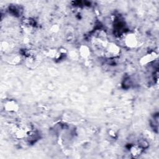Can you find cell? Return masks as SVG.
<instances>
[{
    "label": "cell",
    "instance_id": "obj_1",
    "mask_svg": "<svg viewBox=\"0 0 159 159\" xmlns=\"http://www.w3.org/2000/svg\"><path fill=\"white\" fill-rule=\"evenodd\" d=\"M92 45L94 50L108 58L115 57L120 53L119 47L109 41L106 34L102 30L96 32L94 35L92 39Z\"/></svg>",
    "mask_w": 159,
    "mask_h": 159
},
{
    "label": "cell",
    "instance_id": "obj_2",
    "mask_svg": "<svg viewBox=\"0 0 159 159\" xmlns=\"http://www.w3.org/2000/svg\"><path fill=\"white\" fill-rule=\"evenodd\" d=\"M124 43L127 47L130 48H134L139 45V39L135 34L133 33H130L125 35Z\"/></svg>",
    "mask_w": 159,
    "mask_h": 159
},
{
    "label": "cell",
    "instance_id": "obj_3",
    "mask_svg": "<svg viewBox=\"0 0 159 159\" xmlns=\"http://www.w3.org/2000/svg\"><path fill=\"white\" fill-rule=\"evenodd\" d=\"M5 110L9 112H16L18 110V105L16 101L11 100L8 101L4 104Z\"/></svg>",
    "mask_w": 159,
    "mask_h": 159
},
{
    "label": "cell",
    "instance_id": "obj_4",
    "mask_svg": "<svg viewBox=\"0 0 159 159\" xmlns=\"http://www.w3.org/2000/svg\"><path fill=\"white\" fill-rule=\"evenodd\" d=\"M130 152L134 157H137L142 152V147L139 145H134L130 148Z\"/></svg>",
    "mask_w": 159,
    "mask_h": 159
},
{
    "label": "cell",
    "instance_id": "obj_5",
    "mask_svg": "<svg viewBox=\"0 0 159 159\" xmlns=\"http://www.w3.org/2000/svg\"><path fill=\"white\" fill-rule=\"evenodd\" d=\"M81 55H83V56H84V57H87V56H88V55H89V50H88V49L86 47H84L83 48H81Z\"/></svg>",
    "mask_w": 159,
    "mask_h": 159
}]
</instances>
